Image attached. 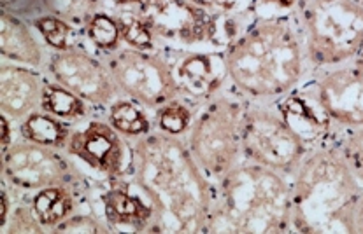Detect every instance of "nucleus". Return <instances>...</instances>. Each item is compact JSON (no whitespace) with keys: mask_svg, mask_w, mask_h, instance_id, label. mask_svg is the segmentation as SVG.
<instances>
[{"mask_svg":"<svg viewBox=\"0 0 363 234\" xmlns=\"http://www.w3.org/2000/svg\"><path fill=\"white\" fill-rule=\"evenodd\" d=\"M0 203H2V210H0V228H4L9 218L11 210H13V201H9V194H7V187L2 184V196H0Z\"/></svg>","mask_w":363,"mask_h":234,"instance_id":"obj_33","label":"nucleus"},{"mask_svg":"<svg viewBox=\"0 0 363 234\" xmlns=\"http://www.w3.org/2000/svg\"><path fill=\"white\" fill-rule=\"evenodd\" d=\"M11 119L7 116H0V124H2V136H0V144H2V151L13 144V126H11Z\"/></svg>","mask_w":363,"mask_h":234,"instance_id":"obj_32","label":"nucleus"},{"mask_svg":"<svg viewBox=\"0 0 363 234\" xmlns=\"http://www.w3.org/2000/svg\"><path fill=\"white\" fill-rule=\"evenodd\" d=\"M228 79L251 100H279L298 86L306 70L300 30L290 16H260L223 49Z\"/></svg>","mask_w":363,"mask_h":234,"instance_id":"obj_2","label":"nucleus"},{"mask_svg":"<svg viewBox=\"0 0 363 234\" xmlns=\"http://www.w3.org/2000/svg\"><path fill=\"white\" fill-rule=\"evenodd\" d=\"M335 147L342 152L344 159L350 165L351 172L363 185V126L346 128Z\"/></svg>","mask_w":363,"mask_h":234,"instance_id":"obj_28","label":"nucleus"},{"mask_svg":"<svg viewBox=\"0 0 363 234\" xmlns=\"http://www.w3.org/2000/svg\"><path fill=\"white\" fill-rule=\"evenodd\" d=\"M143 109L144 107L132 102V100L118 98L109 107V122L123 136L139 139V136L153 131V128H151L153 126L151 124V119Z\"/></svg>","mask_w":363,"mask_h":234,"instance_id":"obj_21","label":"nucleus"},{"mask_svg":"<svg viewBox=\"0 0 363 234\" xmlns=\"http://www.w3.org/2000/svg\"><path fill=\"white\" fill-rule=\"evenodd\" d=\"M104 63L120 91L147 110H155L181 98L176 79L164 51H139L133 47H118L106 53Z\"/></svg>","mask_w":363,"mask_h":234,"instance_id":"obj_8","label":"nucleus"},{"mask_svg":"<svg viewBox=\"0 0 363 234\" xmlns=\"http://www.w3.org/2000/svg\"><path fill=\"white\" fill-rule=\"evenodd\" d=\"M48 66L57 83L91 105H109L121 98L106 63L83 47L72 44L69 49L55 51Z\"/></svg>","mask_w":363,"mask_h":234,"instance_id":"obj_12","label":"nucleus"},{"mask_svg":"<svg viewBox=\"0 0 363 234\" xmlns=\"http://www.w3.org/2000/svg\"><path fill=\"white\" fill-rule=\"evenodd\" d=\"M190 2L202 7L218 20L235 23L239 18L251 14L258 0H190Z\"/></svg>","mask_w":363,"mask_h":234,"instance_id":"obj_27","label":"nucleus"},{"mask_svg":"<svg viewBox=\"0 0 363 234\" xmlns=\"http://www.w3.org/2000/svg\"><path fill=\"white\" fill-rule=\"evenodd\" d=\"M242 103L216 96L199 107L188 131V147L209 178H221L242 161Z\"/></svg>","mask_w":363,"mask_h":234,"instance_id":"obj_6","label":"nucleus"},{"mask_svg":"<svg viewBox=\"0 0 363 234\" xmlns=\"http://www.w3.org/2000/svg\"><path fill=\"white\" fill-rule=\"evenodd\" d=\"M313 148L277 105H247L244 109L242 154L246 161L291 177Z\"/></svg>","mask_w":363,"mask_h":234,"instance_id":"obj_7","label":"nucleus"},{"mask_svg":"<svg viewBox=\"0 0 363 234\" xmlns=\"http://www.w3.org/2000/svg\"><path fill=\"white\" fill-rule=\"evenodd\" d=\"M354 234H363V198L360 199L354 215Z\"/></svg>","mask_w":363,"mask_h":234,"instance_id":"obj_34","label":"nucleus"},{"mask_svg":"<svg viewBox=\"0 0 363 234\" xmlns=\"http://www.w3.org/2000/svg\"><path fill=\"white\" fill-rule=\"evenodd\" d=\"M133 182L155 210L157 233H207L216 189L188 142L150 131L132 146Z\"/></svg>","mask_w":363,"mask_h":234,"instance_id":"obj_1","label":"nucleus"},{"mask_svg":"<svg viewBox=\"0 0 363 234\" xmlns=\"http://www.w3.org/2000/svg\"><path fill=\"white\" fill-rule=\"evenodd\" d=\"M84 32H86V37L90 39V42L99 51H102L104 54L111 53V51H116L120 47V44L123 42V39H121V28L116 16L100 13V11L88 21V25L84 27Z\"/></svg>","mask_w":363,"mask_h":234,"instance_id":"obj_25","label":"nucleus"},{"mask_svg":"<svg viewBox=\"0 0 363 234\" xmlns=\"http://www.w3.org/2000/svg\"><path fill=\"white\" fill-rule=\"evenodd\" d=\"M33 27L43 35L46 44L53 47L55 51H65L72 46L70 37H72V25L67 23L62 18L53 16V14H43V16L32 20Z\"/></svg>","mask_w":363,"mask_h":234,"instance_id":"obj_26","label":"nucleus"},{"mask_svg":"<svg viewBox=\"0 0 363 234\" xmlns=\"http://www.w3.org/2000/svg\"><path fill=\"white\" fill-rule=\"evenodd\" d=\"M116 20L121 28V39L128 47L139 51L157 49V39L135 7H121L116 13Z\"/></svg>","mask_w":363,"mask_h":234,"instance_id":"obj_22","label":"nucleus"},{"mask_svg":"<svg viewBox=\"0 0 363 234\" xmlns=\"http://www.w3.org/2000/svg\"><path fill=\"white\" fill-rule=\"evenodd\" d=\"M40 109L69 122L79 121L88 116V102H84L81 96L62 86L57 81L44 83Z\"/></svg>","mask_w":363,"mask_h":234,"instance_id":"obj_20","label":"nucleus"},{"mask_svg":"<svg viewBox=\"0 0 363 234\" xmlns=\"http://www.w3.org/2000/svg\"><path fill=\"white\" fill-rule=\"evenodd\" d=\"M113 2V6H116L118 9H121V7H135L139 6L143 0H111Z\"/></svg>","mask_w":363,"mask_h":234,"instance_id":"obj_35","label":"nucleus"},{"mask_svg":"<svg viewBox=\"0 0 363 234\" xmlns=\"http://www.w3.org/2000/svg\"><path fill=\"white\" fill-rule=\"evenodd\" d=\"M2 11H7V13L14 14V16H23V14L32 16V14H37V18H39L46 14L44 13L43 0H2Z\"/></svg>","mask_w":363,"mask_h":234,"instance_id":"obj_31","label":"nucleus"},{"mask_svg":"<svg viewBox=\"0 0 363 234\" xmlns=\"http://www.w3.org/2000/svg\"><path fill=\"white\" fill-rule=\"evenodd\" d=\"M291 231L354 234L363 185L335 144L314 147L291 175Z\"/></svg>","mask_w":363,"mask_h":234,"instance_id":"obj_3","label":"nucleus"},{"mask_svg":"<svg viewBox=\"0 0 363 234\" xmlns=\"http://www.w3.org/2000/svg\"><path fill=\"white\" fill-rule=\"evenodd\" d=\"M102 0H43L44 13L62 18L72 27L84 28L99 13Z\"/></svg>","mask_w":363,"mask_h":234,"instance_id":"obj_23","label":"nucleus"},{"mask_svg":"<svg viewBox=\"0 0 363 234\" xmlns=\"http://www.w3.org/2000/svg\"><path fill=\"white\" fill-rule=\"evenodd\" d=\"M2 182L20 191H39L55 185L77 187L84 177L58 148L21 140L2 151Z\"/></svg>","mask_w":363,"mask_h":234,"instance_id":"obj_9","label":"nucleus"},{"mask_svg":"<svg viewBox=\"0 0 363 234\" xmlns=\"http://www.w3.org/2000/svg\"><path fill=\"white\" fill-rule=\"evenodd\" d=\"M262 2L274 4V6H277V7H294V6H297L298 0H262Z\"/></svg>","mask_w":363,"mask_h":234,"instance_id":"obj_36","label":"nucleus"},{"mask_svg":"<svg viewBox=\"0 0 363 234\" xmlns=\"http://www.w3.org/2000/svg\"><path fill=\"white\" fill-rule=\"evenodd\" d=\"M46 81L27 66L2 63L0 66V112L21 122L40 109Z\"/></svg>","mask_w":363,"mask_h":234,"instance_id":"obj_15","label":"nucleus"},{"mask_svg":"<svg viewBox=\"0 0 363 234\" xmlns=\"http://www.w3.org/2000/svg\"><path fill=\"white\" fill-rule=\"evenodd\" d=\"M121 136L111 122L90 121L84 128L72 131L65 151L113 184L120 182L127 166L132 165V156L127 158V144Z\"/></svg>","mask_w":363,"mask_h":234,"instance_id":"obj_14","label":"nucleus"},{"mask_svg":"<svg viewBox=\"0 0 363 234\" xmlns=\"http://www.w3.org/2000/svg\"><path fill=\"white\" fill-rule=\"evenodd\" d=\"M179 95L190 105H203L221 91L228 79L223 51H190L169 47L164 51Z\"/></svg>","mask_w":363,"mask_h":234,"instance_id":"obj_13","label":"nucleus"},{"mask_svg":"<svg viewBox=\"0 0 363 234\" xmlns=\"http://www.w3.org/2000/svg\"><path fill=\"white\" fill-rule=\"evenodd\" d=\"M106 222L111 231L157 233L155 210L146 196L132 194L120 182H113L102 194Z\"/></svg>","mask_w":363,"mask_h":234,"instance_id":"obj_16","label":"nucleus"},{"mask_svg":"<svg viewBox=\"0 0 363 234\" xmlns=\"http://www.w3.org/2000/svg\"><path fill=\"white\" fill-rule=\"evenodd\" d=\"M302 91L332 126H363V51L353 62L325 70Z\"/></svg>","mask_w":363,"mask_h":234,"instance_id":"obj_11","label":"nucleus"},{"mask_svg":"<svg viewBox=\"0 0 363 234\" xmlns=\"http://www.w3.org/2000/svg\"><path fill=\"white\" fill-rule=\"evenodd\" d=\"M354 2H358V4H360V6H363V0H354Z\"/></svg>","mask_w":363,"mask_h":234,"instance_id":"obj_37","label":"nucleus"},{"mask_svg":"<svg viewBox=\"0 0 363 234\" xmlns=\"http://www.w3.org/2000/svg\"><path fill=\"white\" fill-rule=\"evenodd\" d=\"M155 39L181 46L221 44V21L190 0H143L135 6Z\"/></svg>","mask_w":363,"mask_h":234,"instance_id":"obj_10","label":"nucleus"},{"mask_svg":"<svg viewBox=\"0 0 363 234\" xmlns=\"http://www.w3.org/2000/svg\"><path fill=\"white\" fill-rule=\"evenodd\" d=\"M300 37L314 66L344 65L363 51V6L354 0H298Z\"/></svg>","mask_w":363,"mask_h":234,"instance_id":"obj_5","label":"nucleus"},{"mask_svg":"<svg viewBox=\"0 0 363 234\" xmlns=\"http://www.w3.org/2000/svg\"><path fill=\"white\" fill-rule=\"evenodd\" d=\"M20 135L28 142L60 151L67 147L72 129H70L69 121L39 109L20 122Z\"/></svg>","mask_w":363,"mask_h":234,"instance_id":"obj_19","label":"nucleus"},{"mask_svg":"<svg viewBox=\"0 0 363 234\" xmlns=\"http://www.w3.org/2000/svg\"><path fill=\"white\" fill-rule=\"evenodd\" d=\"M53 233H77V234H106L111 231L109 224L102 222L99 217L94 215H76L72 213L69 218H65L62 224H58L53 229Z\"/></svg>","mask_w":363,"mask_h":234,"instance_id":"obj_30","label":"nucleus"},{"mask_svg":"<svg viewBox=\"0 0 363 234\" xmlns=\"http://www.w3.org/2000/svg\"><path fill=\"white\" fill-rule=\"evenodd\" d=\"M207 233L279 234L291 231V185L276 170L240 161L218 178Z\"/></svg>","mask_w":363,"mask_h":234,"instance_id":"obj_4","label":"nucleus"},{"mask_svg":"<svg viewBox=\"0 0 363 234\" xmlns=\"http://www.w3.org/2000/svg\"><path fill=\"white\" fill-rule=\"evenodd\" d=\"M72 189L74 187H69V185H55V187L35 191L30 205L46 231L53 233L58 224H62L74 213L76 198H74Z\"/></svg>","mask_w":363,"mask_h":234,"instance_id":"obj_18","label":"nucleus"},{"mask_svg":"<svg viewBox=\"0 0 363 234\" xmlns=\"http://www.w3.org/2000/svg\"><path fill=\"white\" fill-rule=\"evenodd\" d=\"M194 117V105L184 102L183 98H177L174 102L167 103L162 109H158L155 112L153 121L157 122V128L160 131H165L174 136H183L184 133L190 131Z\"/></svg>","mask_w":363,"mask_h":234,"instance_id":"obj_24","label":"nucleus"},{"mask_svg":"<svg viewBox=\"0 0 363 234\" xmlns=\"http://www.w3.org/2000/svg\"><path fill=\"white\" fill-rule=\"evenodd\" d=\"M2 234H30V233H46V228L39 222L35 211L30 206H18L11 210L6 226L0 228Z\"/></svg>","mask_w":363,"mask_h":234,"instance_id":"obj_29","label":"nucleus"},{"mask_svg":"<svg viewBox=\"0 0 363 234\" xmlns=\"http://www.w3.org/2000/svg\"><path fill=\"white\" fill-rule=\"evenodd\" d=\"M0 54L4 59L32 69H40L46 58L43 46L37 42L28 23L7 11L0 14Z\"/></svg>","mask_w":363,"mask_h":234,"instance_id":"obj_17","label":"nucleus"}]
</instances>
